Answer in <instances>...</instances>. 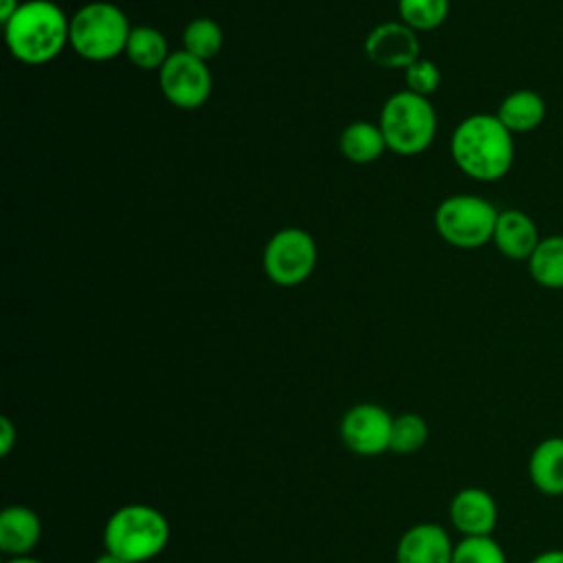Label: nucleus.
I'll use <instances>...</instances> for the list:
<instances>
[{
  "instance_id": "nucleus-17",
  "label": "nucleus",
  "mask_w": 563,
  "mask_h": 563,
  "mask_svg": "<svg viewBox=\"0 0 563 563\" xmlns=\"http://www.w3.org/2000/svg\"><path fill=\"white\" fill-rule=\"evenodd\" d=\"M339 147H341V154L350 163L365 165V163H374L376 158H380L383 152L387 150V143H385V136H383L378 123L354 121L343 128V132L339 136Z\"/></svg>"
},
{
  "instance_id": "nucleus-23",
  "label": "nucleus",
  "mask_w": 563,
  "mask_h": 563,
  "mask_svg": "<svg viewBox=\"0 0 563 563\" xmlns=\"http://www.w3.org/2000/svg\"><path fill=\"white\" fill-rule=\"evenodd\" d=\"M451 563H508L504 548L488 537H462L455 543Z\"/></svg>"
},
{
  "instance_id": "nucleus-20",
  "label": "nucleus",
  "mask_w": 563,
  "mask_h": 563,
  "mask_svg": "<svg viewBox=\"0 0 563 563\" xmlns=\"http://www.w3.org/2000/svg\"><path fill=\"white\" fill-rule=\"evenodd\" d=\"M224 33L220 24L211 18H196L183 31V51L191 53L194 57L209 62L222 48Z\"/></svg>"
},
{
  "instance_id": "nucleus-9",
  "label": "nucleus",
  "mask_w": 563,
  "mask_h": 563,
  "mask_svg": "<svg viewBox=\"0 0 563 563\" xmlns=\"http://www.w3.org/2000/svg\"><path fill=\"white\" fill-rule=\"evenodd\" d=\"M394 416L374 402H361L345 411L341 420L343 444L363 457L380 455L389 451Z\"/></svg>"
},
{
  "instance_id": "nucleus-18",
  "label": "nucleus",
  "mask_w": 563,
  "mask_h": 563,
  "mask_svg": "<svg viewBox=\"0 0 563 563\" xmlns=\"http://www.w3.org/2000/svg\"><path fill=\"white\" fill-rule=\"evenodd\" d=\"M169 55L172 53L167 51V40L158 29L147 24L132 26L125 44V57L132 66L141 70H161Z\"/></svg>"
},
{
  "instance_id": "nucleus-12",
  "label": "nucleus",
  "mask_w": 563,
  "mask_h": 563,
  "mask_svg": "<svg viewBox=\"0 0 563 563\" xmlns=\"http://www.w3.org/2000/svg\"><path fill=\"white\" fill-rule=\"evenodd\" d=\"M455 543L449 532L431 521L416 523L402 532L396 545V563H451Z\"/></svg>"
},
{
  "instance_id": "nucleus-13",
  "label": "nucleus",
  "mask_w": 563,
  "mask_h": 563,
  "mask_svg": "<svg viewBox=\"0 0 563 563\" xmlns=\"http://www.w3.org/2000/svg\"><path fill=\"white\" fill-rule=\"evenodd\" d=\"M539 240H541L539 229L526 211H519V209L499 211L495 231H493V244L504 257L515 262H521V260L528 262Z\"/></svg>"
},
{
  "instance_id": "nucleus-2",
  "label": "nucleus",
  "mask_w": 563,
  "mask_h": 563,
  "mask_svg": "<svg viewBox=\"0 0 563 563\" xmlns=\"http://www.w3.org/2000/svg\"><path fill=\"white\" fill-rule=\"evenodd\" d=\"M70 20L51 0H26L4 22V42L13 59L26 66L53 62L66 46Z\"/></svg>"
},
{
  "instance_id": "nucleus-26",
  "label": "nucleus",
  "mask_w": 563,
  "mask_h": 563,
  "mask_svg": "<svg viewBox=\"0 0 563 563\" xmlns=\"http://www.w3.org/2000/svg\"><path fill=\"white\" fill-rule=\"evenodd\" d=\"M530 563H563V548L543 550V552H539L537 556H532Z\"/></svg>"
},
{
  "instance_id": "nucleus-3",
  "label": "nucleus",
  "mask_w": 563,
  "mask_h": 563,
  "mask_svg": "<svg viewBox=\"0 0 563 563\" xmlns=\"http://www.w3.org/2000/svg\"><path fill=\"white\" fill-rule=\"evenodd\" d=\"M169 541L165 515L147 504L117 508L103 528V548L130 563H145L158 556Z\"/></svg>"
},
{
  "instance_id": "nucleus-22",
  "label": "nucleus",
  "mask_w": 563,
  "mask_h": 563,
  "mask_svg": "<svg viewBox=\"0 0 563 563\" xmlns=\"http://www.w3.org/2000/svg\"><path fill=\"white\" fill-rule=\"evenodd\" d=\"M429 438V429L422 416L418 413H400L394 416L391 422V440H389V451L394 453H416L424 446Z\"/></svg>"
},
{
  "instance_id": "nucleus-19",
  "label": "nucleus",
  "mask_w": 563,
  "mask_h": 563,
  "mask_svg": "<svg viewBox=\"0 0 563 563\" xmlns=\"http://www.w3.org/2000/svg\"><path fill=\"white\" fill-rule=\"evenodd\" d=\"M530 277L550 290L563 288V235H545L528 257Z\"/></svg>"
},
{
  "instance_id": "nucleus-21",
  "label": "nucleus",
  "mask_w": 563,
  "mask_h": 563,
  "mask_svg": "<svg viewBox=\"0 0 563 563\" xmlns=\"http://www.w3.org/2000/svg\"><path fill=\"white\" fill-rule=\"evenodd\" d=\"M449 7V0H398V15L416 33H427L444 24Z\"/></svg>"
},
{
  "instance_id": "nucleus-8",
  "label": "nucleus",
  "mask_w": 563,
  "mask_h": 563,
  "mask_svg": "<svg viewBox=\"0 0 563 563\" xmlns=\"http://www.w3.org/2000/svg\"><path fill=\"white\" fill-rule=\"evenodd\" d=\"M158 86L172 106L180 110H196L211 97L213 77L207 62L187 51H176L161 66Z\"/></svg>"
},
{
  "instance_id": "nucleus-27",
  "label": "nucleus",
  "mask_w": 563,
  "mask_h": 563,
  "mask_svg": "<svg viewBox=\"0 0 563 563\" xmlns=\"http://www.w3.org/2000/svg\"><path fill=\"white\" fill-rule=\"evenodd\" d=\"M20 4H22L20 0H0V20H2V24L18 11Z\"/></svg>"
},
{
  "instance_id": "nucleus-11",
  "label": "nucleus",
  "mask_w": 563,
  "mask_h": 563,
  "mask_svg": "<svg viewBox=\"0 0 563 563\" xmlns=\"http://www.w3.org/2000/svg\"><path fill=\"white\" fill-rule=\"evenodd\" d=\"M497 501L479 486L460 488L449 504V519L462 537H488L497 526Z\"/></svg>"
},
{
  "instance_id": "nucleus-16",
  "label": "nucleus",
  "mask_w": 563,
  "mask_h": 563,
  "mask_svg": "<svg viewBox=\"0 0 563 563\" xmlns=\"http://www.w3.org/2000/svg\"><path fill=\"white\" fill-rule=\"evenodd\" d=\"M495 114L512 134H526L543 123L545 101L537 90L519 88L501 99Z\"/></svg>"
},
{
  "instance_id": "nucleus-25",
  "label": "nucleus",
  "mask_w": 563,
  "mask_h": 563,
  "mask_svg": "<svg viewBox=\"0 0 563 563\" xmlns=\"http://www.w3.org/2000/svg\"><path fill=\"white\" fill-rule=\"evenodd\" d=\"M15 440H18V431H15L13 422L7 416H2L0 418V455L2 457H7L11 453Z\"/></svg>"
},
{
  "instance_id": "nucleus-28",
  "label": "nucleus",
  "mask_w": 563,
  "mask_h": 563,
  "mask_svg": "<svg viewBox=\"0 0 563 563\" xmlns=\"http://www.w3.org/2000/svg\"><path fill=\"white\" fill-rule=\"evenodd\" d=\"M95 563H130V561H125V559H121V556H117L112 552H103L101 556L95 559Z\"/></svg>"
},
{
  "instance_id": "nucleus-1",
  "label": "nucleus",
  "mask_w": 563,
  "mask_h": 563,
  "mask_svg": "<svg viewBox=\"0 0 563 563\" xmlns=\"http://www.w3.org/2000/svg\"><path fill=\"white\" fill-rule=\"evenodd\" d=\"M512 136L515 134L497 119V114H468L451 134V158L457 169L473 180H499L515 163Z\"/></svg>"
},
{
  "instance_id": "nucleus-5",
  "label": "nucleus",
  "mask_w": 563,
  "mask_h": 563,
  "mask_svg": "<svg viewBox=\"0 0 563 563\" xmlns=\"http://www.w3.org/2000/svg\"><path fill=\"white\" fill-rule=\"evenodd\" d=\"M130 22L121 7L95 0L79 7L70 18V48L88 62H108L125 53Z\"/></svg>"
},
{
  "instance_id": "nucleus-24",
  "label": "nucleus",
  "mask_w": 563,
  "mask_h": 563,
  "mask_svg": "<svg viewBox=\"0 0 563 563\" xmlns=\"http://www.w3.org/2000/svg\"><path fill=\"white\" fill-rule=\"evenodd\" d=\"M405 84H407L405 90L420 95V97H429L440 88L442 73L431 59L420 57L411 66L405 68Z\"/></svg>"
},
{
  "instance_id": "nucleus-4",
  "label": "nucleus",
  "mask_w": 563,
  "mask_h": 563,
  "mask_svg": "<svg viewBox=\"0 0 563 563\" xmlns=\"http://www.w3.org/2000/svg\"><path fill=\"white\" fill-rule=\"evenodd\" d=\"M378 128L389 152L398 156H418L433 143L438 117L429 97L398 90L383 103Z\"/></svg>"
},
{
  "instance_id": "nucleus-7",
  "label": "nucleus",
  "mask_w": 563,
  "mask_h": 563,
  "mask_svg": "<svg viewBox=\"0 0 563 563\" xmlns=\"http://www.w3.org/2000/svg\"><path fill=\"white\" fill-rule=\"evenodd\" d=\"M266 277L284 288L303 284L317 266L314 238L299 229L288 227L271 235L262 255Z\"/></svg>"
},
{
  "instance_id": "nucleus-10",
  "label": "nucleus",
  "mask_w": 563,
  "mask_h": 563,
  "mask_svg": "<svg viewBox=\"0 0 563 563\" xmlns=\"http://www.w3.org/2000/svg\"><path fill=\"white\" fill-rule=\"evenodd\" d=\"M363 51L372 64L389 70H396V68L405 70L407 66H411L416 59L422 57L418 33L402 22L376 24L367 33Z\"/></svg>"
},
{
  "instance_id": "nucleus-14",
  "label": "nucleus",
  "mask_w": 563,
  "mask_h": 563,
  "mask_svg": "<svg viewBox=\"0 0 563 563\" xmlns=\"http://www.w3.org/2000/svg\"><path fill=\"white\" fill-rule=\"evenodd\" d=\"M42 521L29 506H7L0 515V550L13 556H31L40 543Z\"/></svg>"
},
{
  "instance_id": "nucleus-15",
  "label": "nucleus",
  "mask_w": 563,
  "mask_h": 563,
  "mask_svg": "<svg viewBox=\"0 0 563 563\" xmlns=\"http://www.w3.org/2000/svg\"><path fill=\"white\" fill-rule=\"evenodd\" d=\"M528 477L532 486L548 495H563V438L550 435L541 440L528 457Z\"/></svg>"
},
{
  "instance_id": "nucleus-6",
  "label": "nucleus",
  "mask_w": 563,
  "mask_h": 563,
  "mask_svg": "<svg viewBox=\"0 0 563 563\" xmlns=\"http://www.w3.org/2000/svg\"><path fill=\"white\" fill-rule=\"evenodd\" d=\"M499 211L482 196L455 194L444 198L433 213L438 235L455 249H479L493 242Z\"/></svg>"
},
{
  "instance_id": "nucleus-29",
  "label": "nucleus",
  "mask_w": 563,
  "mask_h": 563,
  "mask_svg": "<svg viewBox=\"0 0 563 563\" xmlns=\"http://www.w3.org/2000/svg\"><path fill=\"white\" fill-rule=\"evenodd\" d=\"M7 563H44V561L33 559V556H13V559H9Z\"/></svg>"
}]
</instances>
